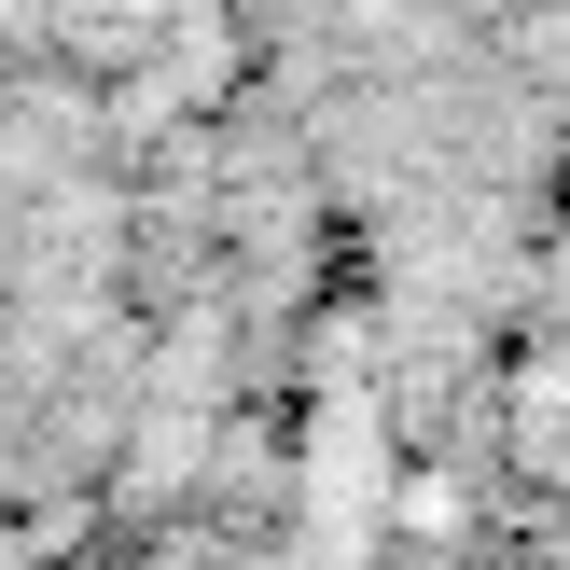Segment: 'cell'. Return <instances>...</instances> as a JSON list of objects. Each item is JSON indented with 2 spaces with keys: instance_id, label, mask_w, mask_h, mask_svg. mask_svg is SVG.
Returning a JSON list of instances; mask_svg holds the SVG:
<instances>
[]
</instances>
